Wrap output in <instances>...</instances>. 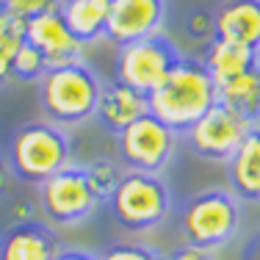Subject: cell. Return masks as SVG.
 Masks as SVG:
<instances>
[{
	"mask_svg": "<svg viewBox=\"0 0 260 260\" xmlns=\"http://www.w3.org/2000/svg\"><path fill=\"white\" fill-rule=\"evenodd\" d=\"M147 103H150V114H155L160 122H166L175 133L183 136L219 103V89L202 58L183 55L175 70L164 78V83L147 94Z\"/></svg>",
	"mask_w": 260,
	"mask_h": 260,
	"instance_id": "cell-1",
	"label": "cell"
},
{
	"mask_svg": "<svg viewBox=\"0 0 260 260\" xmlns=\"http://www.w3.org/2000/svg\"><path fill=\"white\" fill-rule=\"evenodd\" d=\"M105 80L86 58L53 67L39 80V105L45 116L61 127H78L94 119Z\"/></svg>",
	"mask_w": 260,
	"mask_h": 260,
	"instance_id": "cell-2",
	"label": "cell"
},
{
	"mask_svg": "<svg viewBox=\"0 0 260 260\" xmlns=\"http://www.w3.org/2000/svg\"><path fill=\"white\" fill-rule=\"evenodd\" d=\"M6 164H9L14 180L28 185H42L47 177L72 164V139L67 127L50 119L25 122L14 130L9 147H6Z\"/></svg>",
	"mask_w": 260,
	"mask_h": 260,
	"instance_id": "cell-3",
	"label": "cell"
},
{
	"mask_svg": "<svg viewBox=\"0 0 260 260\" xmlns=\"http://www.w3.org/2000/svg\"><path fill=\"white\" fill-rule=\"evenodd\" d=\"M244 208L230 188H205L191 194L177 210L183 244L202 252L227 246L241 230Z\"/></svg>",
	"mask_w": 260,
	"mask_h": 260,
	"instance_id": "cell-4",
	"label": "cell"
},
{
	"mask_svg": "<svg viewBox=\"0 0 260 260\" xmlns=\"http://www.w3.org/2000/svg\"><path fill=\"white\" fill-rule=\"evenodd\" d=\"M111 219L127 233H150L169 219L175 200L172 188L160 175L147 172H127L122 175L119 185L108 197Z\"/></svg>",
	"mask_w": 260,
	"mask_h": 260,
	"instance_id": "cell-5",
	"label": "cell"
},
{
	"mask_svg": "<svg viewBox=\"0 0 260 260\" xmlns=\"http://www.w3.org/2000/svg\"><path fill=\"white\" fill-rule=\"evenodd\" d=\"M103 202L89 183L86 166L67 164L39 185V210L55 227H78L94 216Z\"/></svg>",
	"mask_w": 260,
	"mask_h": 260,
	"instance_id": "cell-6",
	"label": "cell"
},
{
	"mask_svg": "<svg viewBox=\"0 0 260 260\" xmlns=\"http://www.w3.org/2000/svg\"><path fill=\"white\" fill-rule=\"evenodd\" d=\"M183 53L166 34H152L147 39L127 42L116 50L114 61V80L130 86V89L150 94L164 83V78L177 67Z\"/></svg>",
	"mask_w": 260,
	"mask_h": 260,
	"instance_id": "cell-7",
	"label": "cell"
},
{
	"mask_svg": "<svg viewBox=\"0 0 260 260\" xmlns=\"http://www.w3.org/2000/svg\"><path fill=\"white\" fill-rule=\"evenodd\" d=\"M116 139V155L127 172H147V175H164L177 152L180 133H175L155 114H144L127 125Z\"/></svg>",
	"mask_w": 260,
	"mask_h": 260,
	"instance_id": "cell-8",
	"label": "cell"
},
{
	"mask_svg": "<svg viewBox=\"0 0 260 260\" xmlns=\"http://www.w3.org/2000/svg\"><path fill=\"white\" fill-rule=\"evenodd\" d=\"M246 130H249V125L241 116H235L230 108L216 103L200 122H194L185 130L183 139L191 147V152L200 155L202 160L227 164L233 158V152L238 150V144L244 141Z\"/></svg>",
	"mask_w": 260,
	"mask_h": 260,
	"instance_id": "cell-9",
	"label": "cell"
},
{
	"mask_svg": "<svg viewBox=\"0 0 260 260\" xmlns=\"http://www.w3.org/2000/svg\"><path fill=\"white\" fill-rule=\"evenodd\" d=\"M25 42L45 55L47 67H64L83 58V45L67 28L61 9H47L25 20Z\"/></svg>",
	"mask_w": 260,
	"mask_h": 260,
	"instance_id": "cell-10",
	"label": "cell"
},
{
	"mask_svg": "<svg viewBox=\"0 0 260 260\" xmlns=\"http://www.w3.org/2000/svg\"><path fill=\"white\" fill-rule=\"evenodd\" d=\"M169 14V0H111L108 36L114 45H127L160 34Z\"/></svg>",
	"mask_w": 260,
	"mask_h": 260,
	"instance_id": "cell-11",
	"label": "cell"
},
{
	"mask_svg": "<svg viewBox=\"0 0 260 260\" xmlns=\"http://www.w3.org/2000/svg\"><path fill=\"white\" fill-rule=\"evenodd\" d=\"M61 238L47 221H11L0 233V260H55Z\"/></svg>",
	"mask_w": 260,
	"mask_h": 260,
	"instance_id": "cell-12",
	"label": "cell"
},
{
	"mask_svg": "<svg viewBox=\"0 0 260 260\" xmlns=\"http://www.w3.org/2000/svg\"><path fill=\"white\" fill-rule=\"evenodd\" d=\"M144 114H150V103H147V94L130 89V86L119 83H105L100 103H97L94 119L100 122L103 130H108L111 136H119L127 125H133L136 119H141Z\"/></svg>",
	"mask_w": 260,
	"mask_h": 260,
	"instance_id": "cell-13",
	"label": "cell"
},
{
	"mask_svg": "<svg viewBox=\"0 0 260 260\" xmlns=\"http://www.w3.org/2000/svg\"><path fill=\"white\" fill-rule=\"evenodd\" d=\"M216 39L260 50V0H221L213 9Z\"/></svg>",
	"mask_w": 260,
	"mask_h": 260,
	"instance_id": "cell-14",
	"label": "cell"
},
{
	"mask_svg": "<svg viewBox=\"0 0 260 260\" xmlns=\"http://www.w3.org/2000/svg\"><path fill=\"white\" fill-rule=\"evenodd\" d=\"M227 177L230 191L241 202L260 205V125L246 130L244 141L227 160Z\"/></svg>",
	"mask_w": 260,
	"mask_h": 260,
	"instance_id": "cell-15",
	"label": "cell"
},
{
	"mask_svg": "<svg viewBox=\"0 0 260 260\" xmlns=\"http://www.w3.org/2000/svg\"><path fill=\"white\" fill-rule=\"evenodd\" d=\"M58 9L64 14L67 28L83 47L108 36L111 0H61Z\"/></svg>",
	"mask_w": 260,
	"mask_h": 260,
	"instance_id": "cell-16",
	"label": "cell"
},
{
	"mask_svg": "<svg viewBox=\"0 0 260 260\" xmlns=\"http://www.w3.org/2000/svg\"><path fill=\"white\" fill-rule=\"evenodd\" d=\"M202 64L210 72V78L216 80V86L230 80L241 72L252 70L255 64H260V50H252L246 45L238 42H227V39H213L205 45L202 53Z\"/></svg>",
	"mask_w": 260,
	"mask_h": 260,
	"instance_id": "cell-17",
	"label": "cell"
},
{
	"mask_svg": "<svg viewBox=\"0 0 260 260\" xmlns=\"http://www.w3.org/2000/svg\"><path fill=\"white\" fill-rule=\"evenodd\" d=\"M216 89H219V103L224 108L241 116L249 127L260 125V64L219 83Z\"/></svg>",
	"mask_w": 260,
	"mask_h": 260,
	"instance_id": "cell-18",
	"label": "cell"
},
{
	"mask_svg": "<svg viewBox=\"0 0 260 260\" xmlns=\"http://www.w3.org/2000/svg\"><path fill=\"white\" fill-rule=\"evenodd\" d=\"M25 45V17L11 11L0 0V86L11 83V67Z\"/></svg>",
	"mask_w": 260,
	"mask_h": 260,
	"instance_id": "cell-19",
	"label": "cell"
},
{
	"mask_svg": "<svg viewBox=\"0 0 260 260\" xmlns=\"http://www.w3.org/2000/svg\"><path fill=\"white\" fill-rule=\"evenodd\" d=\"M86 175H89V183H91V188H94L97 200H100V202H108V197L114 194V188L119 185L122 175H125V169H122L119 160L94 158L89 166H86Z\"/></svg>",
	"mask_w": 260,
	"mask_h": 260,
	"instance_id": "cell-20",
	"label": "cell"
},
{
	"mask_svg": "<svg viewBox=\"0 0 260 260\" xmlns=\"http://www.w3.org/2000/svg\"><path fill=\"white\" fill-rule=\"evenodd\" d=\"M47 70L50 67H47L45 55L25 42L14 58V67H11V80H17V83H39Z\"/></svg>",
	"mask_w": 260,
	"mask_h": 260,
	"instance_id": "cell-21",
	"label": "cell"
},
{
	"mask_svg": "<svg viewBox=\"0 0 260 260\" xmlns=\"http://www.w3.org/2000/svg\"><path fill=\"white\" fill-rule=\"evenodd\" d=\"M185 36L191 42H200V45H208V42L216 39V22H213V11L210 9H191L183 20Z\"/></svg>",
	"mask_w": 260,
	"mask_h": 260,
	"instance_id": "cell-22",
	"label": "cell"
},
{
	"mask_svg": "<svg viewBox=\"0 0 260 260\" xmlns=\"http://www.w3.org/2000/svg\"><path fill=\"white\" fill-rule=\"evenodd\" d=\"M97 260H166L164 252L150 244H111L103 249Z\"/></svg>",
	"mask_w": 260,
	"mask_h": 260,
	"instance_id": "cell-23",
	"label": "cell"
},
{
	"mask_svg": "<svg viewBox=\"0 0 260 260\" xmlns=\"http://www.w3.org/2000/svg\"><path fill=\"white\" fill-rule=\"evenodd\" d=\"M6 6H9L11 11H17L20 17H34L39 14V11H47V9H55V6L61 3V0H3Z\"/></svg>",
	"mask_w": 260,
	"mask_h": 260,
	"instance_id": "cell-24",
	"label": "cell"
},
{
	"mask_svg": "<svg viewBox=\"0 0 260 260\" xmlns=\"http://www.w3.org/2000/svg\"><path fill=\"white\" fill-rule=\"evenodd\" d=\"M55 260H97V252L80 249V246H61Z\"/></svg>",
	"mask_w": 260,
	"mask_h": 260,
	"instance_id": "cell-25",
	"label": "cell"
},
{
	"mask_svg": "<svg viewBox=\"0 0 260 260\" xmlns=\"http://www.w3.org/2000/svg\"><path fill=\"white\" fill-rule=\"evenodd\" d=\"M11 180H14V175H11L9 164H6V155H0V197H3V194H9Z\"/></svg>",
	"mask_w": 260,
	"mask_h": 260,
	"instance_id": "cell-26",
	"label": "cell"
},
{
	"mask_svg": "<svg viewBox=\"0 0 260 260\" xmlns=\"http://www.w3.org/2000/svg\"><path fill=\"white\" fill-rule=\"evenodd\" d=\"M246 260H260V235L249 244V252H246Z\"/></svg>",
	"mask_w": 260,
	"mask_h": 260,
	"instance_id": "cell-27",
	"label": "cell"
},
{
	"mask_svg": "<svg viewBox=\"0 0 260 260\" xmlns=\"http://www.w3.org/2000/svg\"><path fill=\"white\" fill-rule=\"evenodd\" d=\"M208 260H216V257H213V255H210V257H208Z\"/></svg>",
	"mask_w": 260,
	"mask_h": 260,
	"instance_id": "cell-28",
	"label": "cell"
},
{
	"mask_svg": "<svg viewBox=\"0 0 260 260\" xmlns=\"http://www.w3.org/2000/svg\"><path fill=\"white\" fill-rule=\"evenodd\" d=\"M166 260H169V257H166Z\"/></svg>",
	"mask_w": 260,
	"mask_h": 260,
	"instance_id": "cell-29",
	"label": "cell"
}]
</instances>
